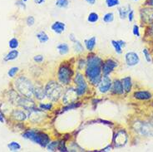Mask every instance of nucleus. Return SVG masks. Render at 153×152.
Returning <instances> with one entry per match:
<instances>
[{
    "mask_svg": "<svg viewBox=\"0 0 153 152\" xmlns=\"http://www.w3.org/2000/svg\"><path fill=\"white\" fill-rule=\"evenodd\" d=\"M73 82L76 85V91L77 92L78 96H84L88 90V82L86 80L84 76L80 72H77L73 78Z\"/></svg>",
    "mask_w": 153,
    "mask_h": 152,
    "instance_id": "6",
    "label": "nucleus"
},
{
    "mask_svg": "<svg viewBox=\"0 0 153 152\" xmlns=\"http://www.w3.org/2000/svg\"><path fill=\"white\" fill-rule=\"evenodd\" d=\"M8 46L11 49H17L19 46V40L16 38H13L8 42Z\"/></svg>",
    "mask_w": 153,
    "mask_h": 152,
    "instance_id": "34",
    "label": "nucleus"
},
{
    "mask_svg": "<svg viewBox=\"0 0 153 152\" xmlns=\"http://www.w3.org/2000/svg\"><path fill=\"white\" fill-rule=\"evenodd\" d=\"M111 85H112V81L108 75H102V80L98 84L97 87L100 93L105 94L111 90Z\"/></svg>",
    "mask_w": 153,
    "mask_h": 152,
    "instance_id": "9",
    "label": "nucleus"
},
{
    "mask_svg": "<svg viewBox=\"0 0 153 152\" xmlns=\"http://www.w3.org/2000/svg\"><path fill=\"white\" fill-rule=\"evenodd\" d=\"M86 64H87V61H85L84 59H80L78 61V63H77V67L81 71L86 67Z\"/></svg>",
    "mask_w": 153,
    "mask_h": 152,
    "instance_id": "41",
    "label": "nucleus"
},
{
    "mask_svg": "<svg viewBox=\"0 0 153 152\" xmlns=\"http://www.w3.org/2000/svg\"><path fill=\"white\" fill-rule=\"evenodd\" d=\"M148 4L151 6H153V0H148Z\"/></svg>",
    "mask_w": 153,
    "mask_h": 152,
    "instance_id": "51",
    "label": "nucleus"
},
{
    "mask_svg": "<svg viewBox=\"0 0 153 152\" xmlns=\"http://www.w3.org/2000/svg\"><path fill=\"white\" fill-rule=\"evenodd\" d=\"M56 6L60 8H66L68 7L69 1L68 0H56Z\"/></svg>",
    "mask_w": 153,
    "mask_h": 152,
    "instance_id": "33",
    "label": "nucleus"
},
{
    "mask_svg": "<svg viewBox=\"0 0 153 152\" xmlns=\"http://www.w3.org/2000/svg\"><path fill=\"white\" fill-rule=\"evenodd\" d=\"M57 150L59 151H68V148L66 147L65 141H60L58 143V146H57Z\"/></svg>",
    "mask_w": 153,
    "mask_h": 152,
    "instance_id": "39",
    "label": "nucleus"
},
{
    "mask_svg": "<svg viewBox=\"0 0 153 152\" xmlns=\"http://www.w3.org/2000/svg\"><path fill=\"white\" fill-rule=\"evenodd\" d=\"M132 33H133V35L137 36V37H140V30H139V27L137 25H134L133 29H132Z\"/></svg>",
    "mask_w": 153,
    "mask_h": 152,
    "instance_id": "44",
    "label": "nucleus"
},
{
    "mask_svg": "<svg viewBox=\"0 0 153 152\" xmlns=\"http://www.w3.org/2000/svg\"><path fill=\"white\" fill-rule=\"evenodd\" d=\"M151 33H152V35L153 36V25L152 27V28H151Z\"/></svg>",
    "mask_w": 153,
    "mask_h": 152,
    "instance_id": "52",
    "label": "nucleus"
},
{
    "mask_svg": "<svg viewBox=\"0 0 153 152\" xmlns=\"http://www.w3.org/2000/svg\"><path fill=\"white\" fill-rule=\"evenodd\" d=\"M69 39H70V41H71V42H73L75 40H76V38L75 37L74 33H71V34H69Z\"/></svg>",
    "mask_w": 153,
    "mask_h": 152,
    "instance_id": "46",
    "label": "nucleus"
},
{
    "mask_svg": "<svg viewBox=\"0 0 153 152\" xmlns=\"http://www.w3.org/2000/svg\"><path fill=\"white\" fill-rule=\"evenodd\" d=\"M125 60L128 67H134L140 62V57L135 52H127L125 55Z\"/></svg>",
    "mask_w": 153,
    "mask_h": 152,
    "instance_id": "13",
    "label": "nucleus"
},
{
    "mask_svg": "<svg viewBox=\"0 0 153 152\" xmlns=\"http://www.w3.org/2000/svg\"><path fill=\"white\" fill-rule=\"evenodd\" d=\"M111 91L115 95H123L125 91H124V89H123V83H122L121 80L116 79V80L112 82Z\"/></svg>",
    "mask_w": 153,
    "mask_h": 152,
    "instance_id": "15",
    "label": "nucleus"
},
{
    "mask_svg": "<svg viewBox=\"0 0 153 152\" xmlns=\"http://www.w3.org/2000/svg\"><path fill=\"white\" fill-rule=\"evenodd\" d=\"M113 20H114V13H111V12L106 13L102 18V21L106 23H111V22H113Z\"/></svg>",
    "mask_w": 153,
    "mask_h": 152,
    "instance_id": "31",
    "label": "nucleus"
},
{
    "mask_svg": "<svg viewBox=\"0 0 153 152\" xmlns=\"http://www.w3.org/2000/svg\"><path fill=\"white\" fill-rule=\"evenodd\" d=\"M17 103L19 106L23 107L24 110H27L28 111H30L36 107L34 102L31 98L25 97V96L19 97V99L17 100Z\"/></svg>",
    "mask_w": 153,
    "mask_h": 152,
    "instance_id": "11",
    "label": "nucleus"
},
{
    "mask_svg": "<svg viewBox=\"0 0 153 152\" xmlns=\"http://www.w3.org/2000/svg\"><path fill=\"white\" fill-rule=\"evenodd\" d=\"M58 143H59V141H50L49 143L48 144V145H47V150L48 151H56L57 150Z\"/></svg>",
    "mask_w": 153,
    "mask_h": 152,
    "instance_id": "30",
    "label": "nucleus"
},
{
    "mask_svg": "<svg viewBox=\"0 0 153 152\" xmlns=\"http://www.w3.org/2000/svg\"><path fill=\"white\" fill-rule=\"evenodd\" d=\"M73 49H74V52L76 53H82L84 51V47H83L82 43L80 41H78V40L76 39L73 42Z\"/></svg>",
    "mask_w": 153,
    "mask_h": 152,
    "instance_id": "27",
    "label": "nucleus"
},
{
    "mask_svg": "<svg viewBox=\"0 0 153 152\" xmlns=\"http://www.w3.org/2000/svg\"><path fill=\"white\" fill-rule=\"evenodd\" d=\"M14 86L16 90L20 93V95L28 98H32L33 96L34 86L26 76H19L14 82Z\"/></svg>",
    "mask_w": 153,
    "mask_h": 152,
    "instance_id": "3",
    "label": "nucleus"
},
{
    "mask_svg": "<svg viewBox=\"0 0 153 152\" xmlns=\"http://www.w3.org/2000/svg\"><path fill=\"white\" fill-rule=\"evenodd\" d=\"M16 5L19 7V8H22V9H26V4L25 2H23V0H19L16 2Z\"/></svg>",
    "mask_w": 153,
    "mask_h": 152,
    "instance_id": "43",
    "label": "nucleus"
},
{
    "mask_svg": "<svg viewBox=\"0 0 153 152\" xmlns=\"http://www.w3.org/2000/svg\"><path fill=\"white\" fill-rule=\"evenodd\" d=\"M102 59L95 54H91L88 57L85 68V76L91 85L97 87L102 77Z\"/></svg>",
    "mask_w": 153,
    "mask_h": 152,
    "instance_id": "1",
    "label": "nucleus"
},
{
    "mask_svg": "<svg viewBox=\"0 0 153 152\" xmlns=\"http://www.w3.org/2000/svg\"><path fill=\"white\" fill-rule=\"evenodd\" d=\"M38 108H40L42 110H51L53 108L52 103H40Z\"/></svg>",
    "mask_w": 153,
    "mask_h": 152,
    "instance_id": "36",
    "label": "nucleus"
},
{
    "mask_svg": "<svg viewBox=\"0 0 153 152\" xmlns=\"http://www.w3.org/2000/svg\"><path fill=\"white\" fill-rule=\"evenodd\" d=\"M19 67H11V68L8 70V75L9 77H12V78H13L14 76H16V74L19 72Z\"/></svg>",
    "mask_w": 153,
    "mask_h": 152,
    "instance_id": "37",
    "label": "nucleus"
},
{
    "mask_svg": "<svg viewBox=\"0 0 153 152\" xmlns=\"http://www.w3.org/2000/svg\"><path fill=\"white\" fill-rule=\"evenodd\" d=\"M117 67V62L112 59H107L102 62V75H110V73L114 71V69Z\"/></svg>",
    "mask_w": 153,
    "mask_h": 152,
    "instance_id": "12",
    "label": "nucleus"
},
{
    "mask_svg": "<svg viewBox=\"0 0 153 152\" xmlns=\"http://www.w3.org/2000/svg\"><path fill=\"white\" fill-rule=\"evenodd\" d=\"M99 20V15L95 12L90 13L88 16V22L90 23H95Z\"/></svg>",
    "mask_w": 153,
    "mask_h": 152,
    "instance_id": "28",
    "label": "nucleus"
},
{
    "mask_svg": "<svg viewBox=\"0 0 153 152\" xmlns=\"http://www.w3.org/2000/svg\"><path fill=\"white\" fill-rule=\"evenodd\" d=\"M23 137L27 139V140H29L35 144H38L42 148H46L48 144L51 141H50V137L48 136V134L43 132V131H40L38 130L34 129L26 130L23 134Z\"/></svg>",
    "mask_w": 153,
    "mask_h": 152,
    "instance_id": "2",
    "label": "nucleus"
},
{
    "mask_svg": "<svg viewBox=\"0 0 153 152\" xmlns=\"http://www.w3.org/2000/svg\"><path fill=\"white\" fill-rule=\"evenodd\" d=\"M46 0H34V3L38 5H41V4H44Z\"/></svg>",
    "mask_w": 153,
    "mask_h": 152,
    "instance_id": "48",
    "label": "nucleus"
},
{
    "mask_svg": "<svg viewBox=\"0 0 153 152\" xmlns=\"http://www.w3.org/2000/svg\"><path fill=\"white\" fill-rule=\"evenodd\" d=\"M26 23L28 27H32L33 26L35 23V19L33 17V16H28L26 19Z\"/></svg>",
    "mask_w": 153,
    "mask_h": 152,
    "instance_id": "40",
    "label": "nucleus"
},
{
    "mask_svg": "<svg viewBox=\"0 0 153 152\" xmlns=\"http://www.w3.org/2000/svg\"><path fill=\"white\" fill-rule=\"evenodd\" d=\"M77 97H78V95L76 91V88L69 87L63 92L62 100V103L66 106V105L76 102Z\"/></svg>",
    "mask_w": 153,
    "mask_h": 152,
    "instance_id": "8",
    "label": "nucleus"
},
{
    "mask_svg": "<svg viewBox=\"0 0 153 152\" xmlns=\"http://www.w3.org/2000/svg\"><path fill=\"white\" fill-rule=\"evenodd\" d=\"M51 29L56 34H62L66 30V24L61 21H56L51 25Z\"/></svg>",
    "mask_w": 153,
    "mask_h": 152,
    "instance_id": "16",
    "label": "nucleus"
},
{
    "mask_svg": "<svg viewBox=\"0 0 153 152\" xmlns=\"http://www.w3.org/2000/svg\"><path fill=\"white\" fill-rule=\"evenodd\" d=\"M105 3L107 8H113L120 5V0H106Z\"/></svg>",
    "mask_w": 153,
    "mask_h": 152,
    "instance_id": "35",
    "label": "nucleus"
},
{
    "mask_svg": "<svg viewBox=\"0 0 153 152\" xmlns=\"http://www.w3.org/2000/svg\"><path fill=\"white\" fill-rule=\"evenodd\" d=\"M36 37H37V38L38 39V41H39L40 43H45V42H47L49 40L48 35L47 34L46 32H44V31L39 32L38 33H37Z\"/></svg>",
    "mask_w": 153,
    "mask_h": 152,
    "instance_id": "26",
    "label": "nucleus"
},
{
    "mask_svg": "<svg viewBox=\"0 0 153 152\" xmlns=\"http://www.w3.org/2000/svg\"><path fill=\"white\" fill-rule=\"evenodd\" d=\"M127 134L126 133L125 130H119L118 132H117V134L115 135L113 137V143H114L115 146L120 148V147H123L127 142Z\"/></svg>",
    "mask_w": 153,
    "mask_h": 152,
    "instance_id": "10",
    "label": "nucleus"
},
{
    "mask_svg": "<svg viewBox=\"0 0 153 152\" xmlns=\"http://www.w3.org/2000/svg\"><path fill=\"white\" fill-rule=\"evenodd\" d=\"M142 53H143V55H144L146 61L147 62L151 63V62H152V57H151V54H150L149 51L146 49V48H144V49L142 50Z\"/></svg>",
    "mask_w": 153,
    "mask_h": 152,
    "instance_id": "38",
    "label": "nucleus"
},
{
    "mask_svg": "<svg viewBox=\"0 0 153 152\" xmlns=\"http://www.w3.org/2000/svg\"><path fill=\"white\" fill-rule=\"evenodd\" d=\"M43 116H45V113L43 112V110H41L40 108H36L33 109L29 111L28 114V118L32 122H39L43 119Z\"/></svg>",
    "mask_w": 153,
    "mask_h": 152,
    "instance_id": "14",
    "label": "nucleus"
},
{
    "mask_svg": "<svg viewBox=\"0 0 153 152\" xmlns=\"http://www.w3.org/2000/svg\"><path fill=\"white\" fill-rule=\"evenodd\" d=\"M57 50L61 56H65L69 53V46L66 42H61L57 46Z\"/></svg>",
    "mask_w": 153,
    "mask_h": 152,
    "instance_id": "23",
    "label": "nucleus"
},
{
    "mask_svg": "<svg viewBox=\"0 0 153 152\" xmlns=\"http://www.w3.org/2000/svg\"><path fill=\"white\" fill-rule=\"evenodd\" d=\"M111 45L114 48L115 52L117 54L123 53V47H124L126 46V42L123 41V40H111Z\"/></svg>",
    "mask_w": 153,
    "mask_h": 152,
    "instance_id": "19",
    "label": "nucleus"
},
{
    "mask_svg": "<svg viewBox=\"0 0 153 152\" xmlns=\"http://www.w3.org/2000/svg\"><path fill=\"white\" fill-rule=\"evenodd\" d=\"M85 1H86L89 5H94V4H96V1H97V0H85Z\"/></svg>",
    "mask_w": 153,
    "mask_h": 152,
    "instance_id": "49",
    "label": "nucleus"
},
{
    "mask_svg": "<svg viewBox=\"0 0 153 152\" xmlns=\"http://www.w3.org/2000/svg\"><path fill=\"white\" fill-rule=\"evenodd\" d=\"M127 19L129 20V22H132L134 19V11L131 9L130 12L128 13V15H127Z\"/></svg>",
    "mask_w": 153,
    "mask_h": 152,
    "instance_id": "45",
    "label": "nucleus"
},
{
    "mask_svg": "<svg viewBox=\"0 0 153 152\" xmlns=\"http://www.w3.org/2000/svg\"><path fill=\"white\" fill-rule=\"evenodd\" d=\"M133 96L137 100H142V101H146L152 98V94L151 92L147 91H138L134 92Z\"/></svg>",
    "mask_w": 153,
    "mask_h": 152,
    "instance_id": "18",
    "label": "nucleus"
},
{
    "mask_svg": "<svg viewBox=\"0 0 153 152\" xmlns=\"http://www.w3.org/2000/svg\"><path fill=\"white\" fill-rule=\"evenodd\" d=\"M33 61L37 63H42V62L44 61V57L42 55H36L34 57H33Z\"/></svg>",
    "mask_w": 153,
    "mask_h": 152,
    "instance_id": "42",
    "label": "nucleus"
},
{
    "mask_svg": "<svg viewBox=\"0 0 153 152\" xmlns=\"http://www.w3.org/2000/svg\"><path fill=\"white\" fill-rule=\"evenodd\" d=\"M81 106V102H73L68 105H66V107L64 108H62V111H67L69 110H73V109H76L77 107H79Z\"/></svg>",
    "mask_w": 153,
    "mask_h": 152,
    "instance_id": "32",
    "label": "nucleus"
},
{
    "mask_svg": "<svg viewBox=\"0 0 153 152\" xmlns=\"http://www.w3.org/2000/svg\"><path fill=\"white\" fill-rule=\"evenodd\" d=\"M47 98L51 102H57L63 94V87L61 83L56 81H50L45 86Z\"/></svg>",
    "mask_w": 153,
    "mask_h": 152,
    "instance_id": "4",
    "label": "nucleus"
},
{
    "mask_svg": "<svg viewBox=\"0 0 153 152\" xmlns=\"http://www.w3.org/2000/svg\"><path fill=\"white\" fill-rule=\"evenodd\" d=\"M111 149H112V146L109 145H107V147H105L104 149H102V151H111Z\"/></svg>",
    "mask_w": 153,
    "mask_h": 152,
    "instance_id": "47",
    "label": "nucleus"
},
{
    "mask_svg": "<svg viewBox=\"0 0 153 152\" xmlns=\"http://www.w3.org/2000/svg\"><path fill=\"white\" fill-rule=\"evenodd\" d=\"M12 116L14 120L19 122H23L27 117V114L22 110H13L12 112Z\"/></svg>",
    "mask_w": 153,
    "mask_h": 152,
    "instance_id": "21",
    "label": "nucleus"
},
{
    "mask_svg": "<svg viewBox=\"0 0 153 152\" xmlns=\"http://www.w3.org/2000/svg\"><path fill=\"white\" fill-rule=\"evenodd\" d=\"M122 83H123V89H124V91L128 93L130 92L131 90V86H132V83H131V76H126L123 78L122 80Z\"/></svg>",
    "mask_w": 153,
    "mask_h": 152,
    "instance_id": "22",
    "label": "nucleus"
},
{
    "mask_svg": "<svg viewBox=\"0 0 153 152\" xmlns=\"http://www.w3.org/2000/svg\"><path fill=\"white\" fill-rule=\"evenodd\" d=\"M130 10H131L130 5H127V6H125V7L119 8L118 13H119V16H120L121 19H125L126 18H127L128 13L130 12Z\"/></svg>",
    "mask_w": 153,
    "mask_h": 152,
    "instance_id": "25",
    "label": "nucleus"
},
{
    "mask_svg": "<svg viewBox=\"0 0 153 152\" xmlns=\"http://www.w3.org/2000/svg\"><path fill=\"white\" fill-rule=\"evenodd\" d=\"M8 147L11 151H19L21 150V145L17 141H11L8 145Z\"/></svg>",
    "mask_w": 153,
    "mask_h": 152,
    "instance_id": "29",
    "label": "nucleus"
},
{
    "mask_svg": "<svg viewBox=\"0 0 153 152\" xmlns=\"http://www.w3.org/2000/svg\"><path fill=\"white\" fill-rule=\"evenodd\" d=\"M23 2H25V3H26V2H27V0H23Z\"/></svg>",
    "mask_w": 153,
    "mask_h": 152,
    "instance_id": "53",
    "label": "nucleus"
},
{
    "mask_svg": "<svg viewBox=\"0 0 153 152\" xmlns=\"http://www.w3.org/2000/svg\"><path fill=\"white\" fill-rule=\"evenodd\" d=\"M134 130L142 136H153V124L149 122H138L134 124Z\"/></svg>",
    "mask_w": 153,
    "mask_h": 152,
    "instance_id": "7",
    "label": "nucleus"
},
{
    "mask_svg": "<svg viewBox=\"0 0 153 152\" xmlns=\"http://www.w3.org/2000/svg\"><path fill=\"white\" fill-rule=\"evenodd\" d=\"M0 122L1 123H4L5 122V118H4V114H2V113H0Z\"/></svg>",
    "mask_w": 153,
    "mask_h": 152,
    "instance_id": "50",
    "label": "nucleus"
},
{
    "mask_svg": "<svg viewBox=\"0 0 153 152\" xmlns=\"http://www.w3.org/2000/svg\"><path fill=\"white\" fill-rule=\"evenodd\" d=\"M19 51H17L15 49H13L12 51H10L5 57H4V61L5 62H9L13 61V60H15L17 57H19Z\"/></svg>",
    "mask_w": 153,
    "mask_h": 152,
    "instance_id": "24",
    "label": "nucleus"
},
{
    "mask_svg": "<svg viewBox=\"0 0 153 152\" xmlns=\"http://www.w3.org/2000/svg\"><path fill=\"white\" fill-rule=\"evenodd\" d=\"M96 45H97V38L94 36L84 40V46L88 52H92L95 48Z\"/></svg>",
    "mask_w": 153,
    "mask_h": 152,
    "instance_id": "20",
    "label": "nucleus"
},
{
    "mask_svg": "<svg viewBox=\"0 0 153 152\" xmlns=\"http://www.w3.org/2000/svg\"><path fill=\"white\" fill-rule=\"evenodd\" d=\"M134 1H138V0H134Z\"/></svg>",
    "mask_w": 153,
    "mask_h": 152,
    "instance_id": "54",
    "label": "nucleus"
},
{
    "mask_svg": "<svg viewBox=\"0 0 153 152\" xmlns=\"http://www.w3.org/2000/svg\"><path fill=\"white\" fill-rule=\"evenodd\" d=\"M73 68L70 67V65L67 63H62L59 67L57 71V80L58 82L63 86H68L72 82L73 77Z\"/></svg>",
    "mask_w": 153,
    "mask_h": 152,
    "instance_id": "5",
    "label": "nucleus"
},
{
    "mask_svg": "<svg viewBox=\"0 0 153 152\" xmlns=\"http://www.w3.org/2000/svg\"><path fill=\"white\" fill-rule=\"evenodd\" d=\"M33 96H35V98L39 101H42L45 98L46 96V92H45V88L43 87L42 86H34V89H33Z\"/></svg>",
    "mask_w": 153,
    "mask_h": 152,
    "instance_id": "17",
    "label": "nucleus"
}]
</instances>
